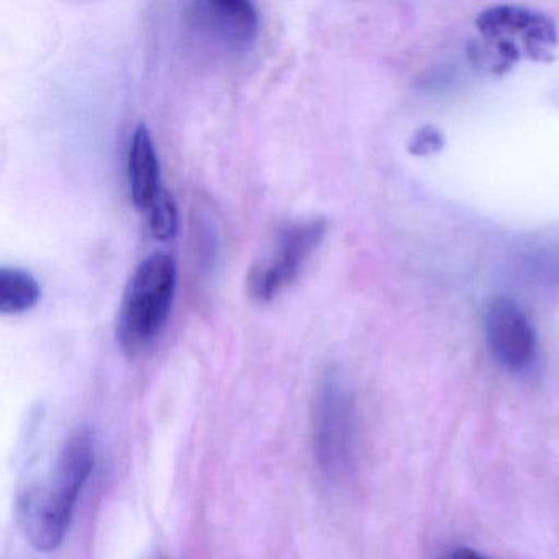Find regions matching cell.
Here are the masks:
<instances>
[{"instance_id":"cell-1","label":"cell","mask_w":559,"mask_h":559,"mask_svg":"<svg viewBox=\"0 0 559 559\" xmlns=\"http://www.w3.org/2000/svg\"><path fill=\"white\" fill-rule=\"evenodd\" d=\"M94 464L96 441L90 431H78L61 448L47 480L22 493L19 522L38 551H53L63 543Z\"/></svg>"},{"instance_id":"cell-2","label":"cell","mask_w":559,"mask_h":559,"mask_svg":"<svg viewBox=\"0 0 559 559\" xmlns=\"http://www.w3.org/2000/svg\"><path fill=\"white\" fill-rule=\"evenodd\" d=\"M479 44L473 50L477 64L503 73L520 60L551 61L558 45L552 19L523 5H492L476 19Z\"/></svg>"},{"instance_id":"cell-3","label":"cell","mask_w":559,"mask_h":559,"mask_svg":"<svg viewBox=\"0 0 559 559\" xmlns=\"http://www.w3.org/2000/svg\"><path fill=\"white\" fill-rule=\"evenodd\" d=\"M178 287V266L166 251L148 254L133 271L117 317V342L136 356L158 338L171 312Z\"/></svg>"},{"instance_id":"cell-4","label":"cell","mask_w":559,"mask_h":559,"mask_svg":"<svg viewBox=\"0 0 559 559\" xmlns=\"http://www.w3.org/2000/svg\"><path fill=\"white\" fill-rule=\"evenodd\" d=\"M312 444L317 466L330 483L352 477L358 453V415L352 389L338 372H329L317 391Z\"/></svg>"},{"instance_id":"cell-5","label":"cell","mask_w":559,"mask_h":559,"mask_svg":"<svg viewBox=\"0 0 559 559\" xmlns=\"http://www.w3.org/2000/svg\"><path fill=\"white\" fill-rule=\"evenodd\" d=\"M326 234L322 217L290 222L277 230L276 237L248 273V294L257 302H271L299 277L309 258L316 253Z\"/></svg>"},{"instance_id":"cell-6","label":"cell","mask_w":559,"mask_h":559,"mask_svg":"<svg viewBox=\"0 0 559 559\" xmlns=\"http://www.w3.org/2000/svg\"><path fill=\"white\" fill-rule=\"evenodd\" d=\"M189 34L215 53H247L260 35V14L247 0H199L185 9Z\"/></svg>"},{"instance_id":"cell-7","label":"cell","mask_w":559,"mask_h":559,"mask_svg":"<svg viewBox=\"0 0 559 559\" xmlns=\"http://www.w3.org/2000/svg\"><path fill=\"white\" fill-rule=\"evenodd\" d=\"M487 345L493 359L513 374L532 371L538 359L535 329L519 304L497 297L484 313Z\"/></svg>"},{"instance_id":"cell-8","label":"cell","mask_w":559,"mask_h":559,"mask_svg":"<svg viewBox=\"0 0 559 559\" xmlns=\"http://www.w3.org/2000/svg\"><path fill=\"white\" fill-rule=\"evenodd\" d=\"M129 182L135 207L140 211H148L163 186L158 153L145 123H140L133 130V136L130 140Z\"/></svg>"},{"instance_id":"cell-9","label":"cell","mask_w":559,"mask_h":559,"mask_svg":"<svg viewBox=\"0 0 559 559\" xmlns=\"http://www.w3.org/2000/svg\"><path fill=\"white\" fill-rule=\"evenodd\" d=\"M41 299L40 283L21 267H0V313L19 316L34 309Z\"/></svg>"},{"instance_id":"cell-10","label":"cell","mask_w":559,"mask_h":559,"mask_svg":"<svg viewBox=\"0 0 559 559\" xmlns=\"http://www.w3.org/2000/svg\"><path fill=\"white\" fill-rule=\"evenodd\" d=\"M148 212L150 230L153 237L159 241L173 240L179 228V209L175 195L168 189L162 188L150 205Z\"/></svg>"},{"instance_id":"cell-11","label":"cell","mask_w":559,"mask_h":559,"mask_svg":"<svg viewBox=\"0 0 559 559\" xmlns=\"http://www.w3.org/2000/svg\"><path fill=\"white\" fill-rule=\"evenodd\" d=\"M443 146V133L433 126L421 127L411 136L407 143L408 152L415 156L433 155V153L440 152Z\"/></svg>"},{"instance_id":"cell-12","label":"cell","mask_w":559,"mask_h":559,"mask_svg":"<svg viewBox=\"0 0 559 559\" xmlns=\"http://www.w3.org/2000/svg\"><path fill=\"white\" fill-rule=\"evenodd\" d=\"M437 559H496L490 558V556L484 555V552L476 551V549L471 548H454L450 549V551L443 552V555L438 556Z\"/></svg>"}]
</instances>
